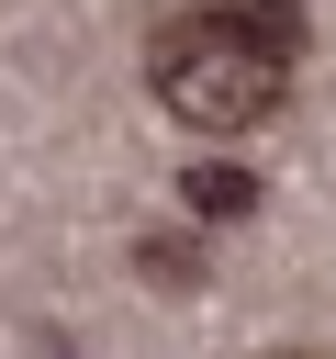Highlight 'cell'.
Wrapping results in <instances>:
<instances>
[{
    "label": "cell",
    "mask_w": 336,
    "mask_h": 359,
    "mask_svg": "<svg viewBox=\"0 0 336 359\" xmlns=\"http://www.w3.org/2000/svg\"><path fill=\"white\" fill-rule=\"evenodd\" d=\"M291 56H302V11H291V0H202L190 22L157 34L146 79H157L168 123H190V135H246V123L280 112Z\"/></svg>",
    "instance_id": "1"
},
{
    "label": "cell",
    "mask_w": 336,
    "mask_h": 359,
    "mask_svg": "<svg viewBox=\"0 0 336 359\" xmlns=\"http://www.w3.org/2000/svg\"><path fill=\"white\" fill-rule=\"evenodd\" d=\"M179 191H190V213H224V224H235V213H258V180H246V168H224V157H213V168H179Z\"/></svg>",
    "instance_id": "2"
},
{
    "label": "cell",
    "mask_w": 336,
    "mask_h": 359,
    "mask_svg": "<svg viewBox=\"0 0 336 359\" xmlns=\"http://www.w3.org/2000/svg\"><path fill=\"white\" fill-rule=\"evenodd\" d=\"M134 269H146L157 292H190V247H179V236H146V247H134Z\"/></svg>",
    "instance_id": "3"
}]
</instances>
